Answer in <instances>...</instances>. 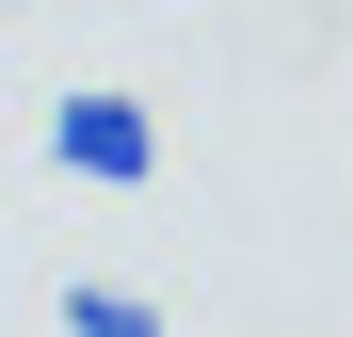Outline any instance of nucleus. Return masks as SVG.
<instances>
[{"label":"nucleus","mask_w":353,"mask_h":337,"mask_svg":"<svg viewBox=\"0 0 353 337\" xmlns=\"http://www.w3.org/2000/svg\"><path fill=\"white\" fill-rule=\"evenodd\" d=\"M48 161L97 177V193H145L161 177V112L145 96H48Z\"/></svg>","instance_id":"obj_1"},{"label":"nucleus","mask_w":353,"mask_h":337,"mask_svg":"<svg viewBox=\"0 0 353 337\" xmlns=\"http://www.w3.org/2000/svg\"><path fill=\"white\" fill-rule=\"evenodd\" d=\"M65 337H161L145 289H65Z\"/></svg>","instance_id":"obj_2"}]
</instances>
